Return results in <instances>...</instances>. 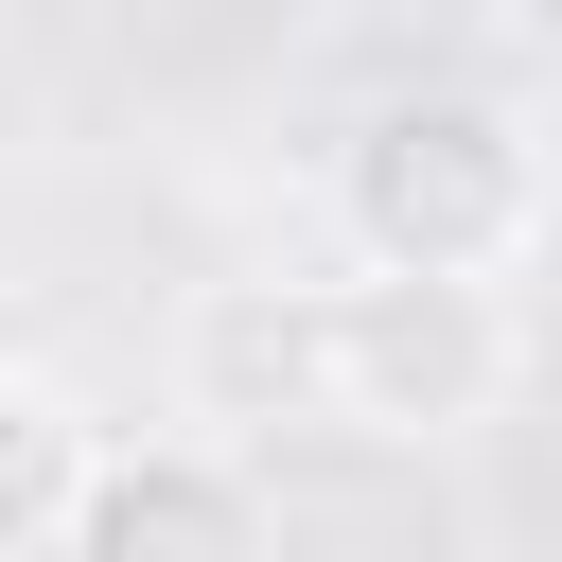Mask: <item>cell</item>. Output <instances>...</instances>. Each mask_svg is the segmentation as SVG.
Returning a JSON list of instances; mask_svg holds the SVG:
<instances>
[{"label": "cell", "instance_id": "4", "mask_svg": "<svg viewBox=\"0 0 562 562\" xmlns=\"http://www.w3.org/2000/svg\"><path fill=\"white\" fill-rule=\"evenodd\" d=\"M53 562H263V474L211 439H88Z\"/></svg>", "mask_w": 562, "mask_h": 562}, {"label": "cell", "instance_id": "2", "mask_svg": "<svg viewBox=\"0 0 562 562\" xmlns=\"http://www.w3.org/2000/svg\"><path fill=\"white\" fill-rule=\"evenodd\" d=\"M527 386V299L509 281H316V439L369 457H457Z\"/></svg>", "mask_w": 562, "mask_h": 562}, {"label": "cell", "instance_id": "5", "mask_svg": "<svg viewBox=\"0 0 562 562\" xmlns=\"http://www.w3.org/2000/svg\"><path fill=\"white\" fill-rule=\"evenodd\" d=\"M88 439H105V422H88V404H70L53 369H0V562H53Z\"/></svg>", "mask_w": 562, "mask_h": 562}, {"label": "cell", "instance_id": "1", "mask_svg": "<svg viewBox=\"0 0 562 562\" xmlns=\"http://www.w3.org/2000/svg\"><path fill=\"white\" fill-rule=\"evenodd\" d=\"M351 281H527L544 263V123L527 88H386L334 140Z\"/></svg>", "mask_w": 562, "mask_h": 562}, {"label": "cell", "instance_id": "3", "mask_svg": "<svg viewBox=\"0 0 562 562\" xmlns=\"http://www.w3.org/2000/svg\"><path fill=\"white\" fill-rule=\"evenodd\" d=\"M176 422L211 457L316 439V281H193L176 299Z\"/></svg>", "mask_w": 562, "mask_h": 562}]
</instances>
